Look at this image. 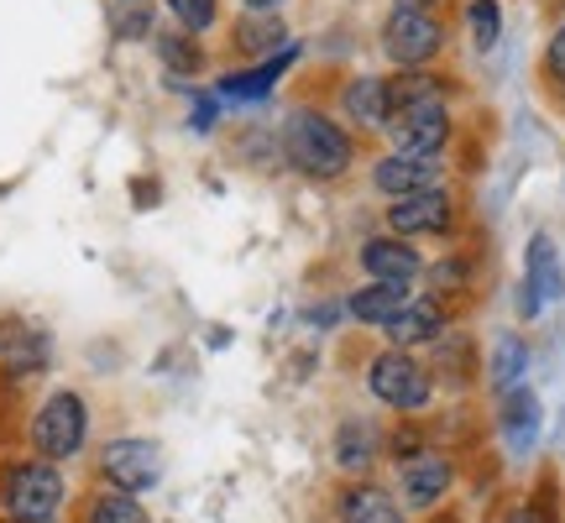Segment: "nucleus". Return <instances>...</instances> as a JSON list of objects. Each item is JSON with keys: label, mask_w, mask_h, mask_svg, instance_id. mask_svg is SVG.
I'll use <instances>...</instances> for the list:
<instances>
[{"label": "nucleus", "mask_w": 565, "mask_h": 523, "mask_svg": "<svg viewBox=\"0 0 565 523\" xmlns=\"http://www.w3.org/2000/svg\"><path fill=\"white\" fill-rule=\"evenodd\" d=\"M278 141H282V162L315 183L341 179V173H351V162H356L351 131H345L335 116H324V110H294V116L282 121Z\"/></svg>", "instance_id": "obj_1"}, {"label": "nucleus", "mask_w": 565, "mask_h": 523, "mask_svg": "<svg viewBox=\"0 0 565 523\" xmlns=\"http://www.w3.org/2000/svg\"><path fill=\"white\" fill-rule=\"evenodd\" d=\"M0 508L17 523H47L63 508V477L53 461H21L0 477Z\"/></svg>", "instance_id": "obj_2"}, {"label": "nucleus", "mask_w": 565, "mask_h": 523, "mask_svg": "<svg viewBox=\"0 0 565 523\" xmlns=\"http://www.w3.org/2000/svg\"><path fill=\"white\" fill-rule=\"evenodd\" d=\"M366 387H372L387 408H404V414H414V408H424V403H429L435 377H429V366H424V362H414V351H404V345H387L383 356H372V366H366Z\"/></svg>", "instance_id": "obj_3"}, {"label": "nucleus", "mask_w": 565, "mask_h": 523, "mask_svg": "<svg viewBox=\"0 0 565 523\" xmlns=\"http://www.w3.org/2000/svg\"><path fill=\"white\" fill-rule=\"evenodd\" d=\"M445 26L424 6H393L383 21V53L393 68H424L429 58H440Z\"/></svg>", "instance_id": "obj_4"}, {"label": "nucleus", "mask_w": 565, "mask_h": 523, "mask_svg": "<svg viewBox=\"0 0 565 523\" xmlns=\"http://www.w3.org/2000/svg\"><path fill=\"white\" fill-rule=\"evenodd\" d=\"M84 435H89V408H84L79 393H53L38 408V419H32V450H38L42 461L79 456Z\"/></svg>", "instance_id": "obj_5"}, {"label": "nucleus", "mask_w": 565, "mask_h": 523, "mask_svg": "<svg viewBox=\"0 0 565 523\" xmlns=\"http://www.w3.org/2000/svg\"><path fill=\"white\" fill-rule=\"evenodd\" d=\"M393 137V152H408V158H440L456 121H450V105L445 100H419V105H404L393 110L383 126Z\"/></svg>", "instance_id": "obj_6"}, {"label": "nucleus", "mask_w": 565, "mask_h": 523, "mask_svg": "<svg viewBox=\"0 0 565 523\" xmlns=\"http://www.w3.org/2000/svg\"><path fill=\"white\" fill-rule=\"evenodd\" d=\"M450 225H456V200H450L445 183L414 189V194L387 204V231L404 236V242H414V236H445Z\"/></svg>", "instance_id": "obj_7"}, {"label": "nucleus", "mask_w": 565, "mask_h": 523, "mask_svg": "<svg viewBox=\"0 0 565 523\" xmlns=\"http://www.w3.org/2000/svg\"><path fill=\"white\" fill-rule=\"evenodd\" d=\"M100 471H105V482L121 487V492H147L162 477V450H158V440L126 435V440H110L100 450Z\"/></svg>", "instance_id": "obj_8"}, {"label": "nucleus", "mask_w": 565, "mask_h": 523, "mask_svg": "<svg viewBox=\"0 0 565 523\" xmlns=\"http://www.w3.org/2000/svg\"><path fill=\"white\" fill-rule=\"evenodd\" d=\"M565 293V267H561V252L550 236H534L524 252V288H519V314L534 320L545 303H555Z\"/></svg>", "instance_id": "obj_9"}, {"label": "nucleus", "mask_w": 565, "mask_h": 523, "mask_svg": "<svg viewBox=\"0 0 565 523\" xmlns=\"http://www.w3.org/2000/svg\"><path fill=\"white\" fill-rule=\"evenodd\" d=\"M362 273L372 282H414L424 273V257L414 252V242H404V236H372V242L362 246Z\"/></svg>", "instance_id": "obj_10"}, {"label": "nucleus", "mask_w": 565, "mask_h": 523, "mask_svg": "<svg viewBox=\"0 0 565 523\" xmlns=\"http://www.w3.org/2000/svg\"><path fill=\"white\" fill-rule=\"evenodd\" d=\"M335 116L356 126V131H383L393 105H387V79L377 74H356V79L341 84V100H335Z\"/></svg>", "instance_id": "obj_11"}, {"label": "nucleus", "mask_w": 565, "mask_h": 523, "mask_svg": "<svg viewBox=\"0 0 565 523\" xmlns=\"http://www.w3.org/2000/svg\"><path fill=\"white\" fill-rule=\"evenodd\" d=\"M445 303L435 299V293H429V299H408L404 309H398V314H393V320L383 324V335L393 345H404V351H414V345H429V341H440L445 335Z\"/></svg>", "instance_id": "obj_12"}, {"label": "nucleus", "mask_w": 565, "mask_h": 523, "mask_svg": "<svg viewBox=\"0 0 565 523\" xmlns=\"http://www.w3.org/2000/svg\"><path fill=\"white\" fill-rule=\"evenodd\" d=\"M372 183H377V194H387V200H404V194H414V189L445 183L440 179V158H408V152H387V158H377V168H372Z\"/></svg>", "instance_id": "obj_13"}, {"label": "nucleus", "mask_w": 565, "mask_h": 523, "mask_svg": "<svg viewBox=\"0 0 565 523\" xmlns=\"http://www.w3.org/2000/svg\"><path fill=\"white\" fill-rule=\"evenodd\" d=\"M299 63V42H288V47H278L273 58H263L257 68H246V74H225L221 84H215V95L221 100H263V95H273L278 89V79Z\"/></svg>", "instance_id": "obj_14"}, {"label": "nucleus", "mask_w": 565, "mask_h": 523, "mask_svg": "<svg viewBox=\"0 0 565 523\" xmlns=\"http://www.w3.org/2000/svg\"><path fill=\"white\" fill-rule=\"evenodd\" d=\"M540 424H545V408L529 387H508L503 393V440L513 456H529L534 440H540Z\"/></svg>", "instance_id": "obj_15"}, {"label": "nucleus", "mask_w": 565, "mask_h": 523, "mask_svg": "<svg viewBox=\"0 0 565 523\" xmlns=\"http://www.w3.org/2000/svg\"><path fill=\"white\" fill-rule=\"evenodd\" d=\"M450 482H456V471H450L445 456H408V466H404V503L408 508H435L445 492H450Z\"/></svg>", "instance_id": "obj_16"}, {"label": "nucleus", "mask_w": 565, "mask_h": 523, "mask_svg": "<svg viewBox=\"0 0 565 523\" xmlns=\"http://www.w3.org/2000/svg\"><path fill=\"white\" fill-rule=\"evenodd\" d=\"M408 303V288L404 282H366V288H356L351 293V303H345V314L356 324H372V330H383L398 309Z\"/></svg>", "instance_id": "obj_17"}, {"label": "nucleus", "mask_w": 565, "mask_h": 523, "mask_svg": "<svg viewBox=\"0 0 565 523\" xmlns=\"http://www.w3.org/2000/svg\"><path fill=\"white\" fill-rule=\"evenodd\" d=\"M288 26L278 11H246V21L236 26V53L242 58H273L278 47H288Z\"/></svg>", "instance_id": "obj_18"}, {"label": "nucleus", "mask_w": 565, "mask_h": 523, "mask_svg": "<svg viewBox=\"0 0 565 523\" xmlns=\"http://www.w3.org/2000/svg\"><path fill=\"white\" fill-rule=\"evenodd\" d=\"M341 523H404V508L393 503V492L372 482H356L341 492Z\"/></svg>", "instance_id": "obj_19"}, {"label": "nucleus", "mask_w": 565, "mask_h": 523, "mask_svg": "<svg viewBox=\"0 0 565 523\" xmlns=\"http://www.w3.org/2000/svg\"><path fill=\"white\" fill-rule=\"evenodd\" d=\"M419 100H445V79L429 74V68H404L387 79V105L404 110V105H419Z\"/></svg>", "instance_id": "obj_20"}, {"label": "nucleus", "mask_w": 565, "mask_h": 523, "mask_svg": "<svg viewBox=\"0 0 565 523\" xmlns=\"http://www.w3.org/2000/svg\"><path fill=\"white\" fill-rule=\"evenodd\" d=\"M529 372V345L519 335H503V341L492 345V362H487V383L508 393V387H519Z\"/></svg>", "instance_id": "obj_21"}, {"label": "nucleus", "mask_w": 565, "mask_h": 523, "mask_svg": "<svg viewBox=\"0 0 565 523\" xmlns=\"http://www.w3.org/2000/svg\"><path fill=\"white\" fill-rule=\"evenodd\" d=\"M372 456H377V429L362 419L341 424V435H335V466H341V471H362Z\"/></svg>", "instance_id": "obj_22"}, {"label": "nucleus", "mask_w": 565, "mask_h": 523, "mask_svg": "<svg viewBox=\"0 0 565 523\" xmlns=\"http://www.w3.org/2000/svg\"><path fill=\"white\" fill-rule=\"evenodd\" d=\"M84 523H152V519H147V508H141L131 492H121V487H116V492H105V498H95V503H89Z\"/></svg>", "instance_id": "obj_23"}, {"label": "nucleus", "mask_w": 565, "mask_h": 523, "mask_svg": "<svg viewBox=\"0 0 565 523\" xmlns=\"http://www.w3.org/2000/svg\"><path fill=\"white\" fill-rule=\"evenodd\" d=\"M158 53L168 63V74H200V42L194 32H158Z\"/></svg>", "instance_id": "obj_24"}, {"label": "nucleus", "mask_w": 565, "mask_h": 523, "mask_svg": "<svg viewBox=\"0 0 565 523\" xmlns=\"http://www.w3.org/2000/svg\"><path fill=\"white\" fill-rule=\"evenodd\" d=\"M466 26H471V42L477 47H498V38H503V6L498 0H471L466 6Z\"/></svg>", "instance_id": "obj_25"}, {"label": "nucleus", "mask_w": 565, "mask_h": 523, "mask_svg": "<svg viewBox=\"0 0 565 523\" xmlns=\"http://www.w3.org/2000/svg\"><path fill=\"white\" fill-rule=\"evenodd\" d=\"M162 6H168V17L179 21L183 32H194V38L210 32L215 17H221V0H162Z\"/></svg>", "instance_id": "obj_26"}, {"label": "nucleus", "mask_w": 565, "mask_h": 523, "mask_svg": "<svg viewBox=\"0 0 565 523\" xmlns=\"http://www.w3.org/2000/svg\"><path fill=\"white\" fill-rule=\"evenodd\" d=\"M466 278H471V262H461V257L429 267V288H435V293H445V288H466Z\"/></svg>", "instance_id": "obj_27"}, {"label": "nucleus", "mask_w": 565, "mask_h": 523, "mask_svg": "<svg viewBox=\"0 0 565 523\" xmlns=\"http://www.w3.org/2000/svg\"><path fill=\"white\" fill-rule=\"evenodd\" d=\"M545 79L555 89H565V21L550 32V47H545Z\"/></svg>", "instance_id": "obj_28"}, {"label": "nucleus", "mask_w": 565, "mask_h": 523, "mask_svg": "<svg viewBox=\"0 0 565 523\" xmlns=\"http://www.w3.org/2000/svg\"><path fill=\"white\" fill-rule=\"evenodd\" d=\"M215 116H221V95H204L200 105H194V131H210V126H215Z\"/></svg>", "instance_id": "obj_29"}, {"label": "nucleus", "mask_w": 565, "mask_h": 523, "mask_svg": "<svg viewBox=\"0 0 565 523\" xmlns=\"http://www.w3.org/2000/svg\"><path fill=\"white\" fill-rule=\"evenodd\" d=\"M513 523H555V519H550L545 508H524V513H519V519H513Z\"/></svg>", "instance_id": "obj_30"}, {"label": "nucleus", "mask_w": 565, "mask_h": 523, "mask_svg": "<svg viewBox=\"0 0 565 523\" xmlns=\"http://www.w3.org/2000/svg\"><path fill=\"white\" fill-rule=\"evenodd\" d=\"M242 6H246V11H278L282 0H242Z\"/></svg>", "instance_id": "obj_31"}, {"label": "nucleus", "mask_w": 565, "mask_h": 523, "mask_svg": "<svg viewBox=\"0 0 565 523\" xmlns=\"http://www.w3.org/2000/svg\"><path fill=\"white\" fill-rule=\"evenodd\" d=\"M398 6H424V11H429V6H435V0H398Z\"/></svg>", "instance_id": "obj_32"}, {"label": "nucleus", "mask_w": 565, "mask_h": 523, "mask_svg": "<svg viewBox=\"0 0 565 523\" xmlns=\"http://www.w3.org/2000/svg\"><path fill=\"white\" fill-rule=\"evenodd\" d=\"M126 6H141V0H126Z\"/></svg>", "instance_id": "obj_33"}]
</instances>
